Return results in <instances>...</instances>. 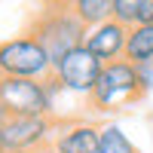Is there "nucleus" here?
I'll return each mask as SVG.
<instances>
[{
  "label": "nucleus",
  "mask_w": 153,
  "mask_h": 153,
  "mask_svg": "<svg viewBox=\"0 0 153 153\" xmlns=\"http://www.w3.org/2000/svg\"><path fill=\"white\" fill-rule=\"evenodd\" d=\"M153 22V0H141V9H138L135 25H150Z\"/></svg>",
  "instance_id": "4468645a"
},
{
  "label": "nucleus",
  "mask_w": 153,
  "mask_h": 153,
  "mask_svg": "<svg viewBox=\"0 0 153 153\" xmlns=\"http://www.w3.org/2000/svg\"><path fill=\"white\" fill-rule=\"evenodd\" d=\"M28 31L46 46L49 58H52V68H55L68 52H74L76 46L86 43V31L89 28L76 19L71 3H43V9L34 16Z\"/></svg>",
  "instance_id": "f257e3e1"
},
{
  "label": "nucleus",
  "mask_w": 153,
  "mask_h": 153,
  "mask_svg": "<svg viewBox=\"0 0 153 153\" xmlns=\"http://www.w3.org/2000/svg\"><path fill=\"white\" fill-rule=\"evenodd\" d=\"M0 80H3V76H0Z\"/></svg>",
  "instance_id": "a211bd4d"
},
{
  "label": "nucleus",
  "mask_w": 153,
  "mask_h": 153,
  "mask_svg": "<svg viewBox=\"0 0 153 153\" xmlns=\"http://www.w3.org/2000/svg\"><path fill=\"white\" fill-rule=\"evenodd\" d=\"M135 68H138V76H141L144 92H150V89H153V61H144V65H135Z\"/></svg>",
  "instance_id": "ddd939ff"
},
{
  "label": "nucleus",
  "mask_w": 153,
  "mask_h": 153,
  "mask_svg": "<svg viewBox=\"0 0 153 153\" xmlns=\"http://www.w3.org/2000/svg\"><path fill=\"white\" fill-rule=\"evenodd\" d=\"M138 9H141V0H113V19L129 25V28L138 19Z\"/></svg>",
  "instance_id": "f8f14e48"
},
{
  "label": "nucleus",
  "mask_w": 153,
  "mask_h": 153,
  "mask_svg": "<svg viewBox=\"0 0 153 153\" xmlns=\"http://www.w3.org/2000/svg\"><path fill=\"white\" fill-rule=\"evenodd\" d=\"M126 43H129V25H123L117 19H107V22H101V25L86 31L83 46L89 52H95L104 65H110V61L126 58Z\"/></svg>",
  "instance_id": "6e6552de"
},
{
  "label": "nucleus",
  "mask_w": 153,
  "mask_h": 153,
  "mask_svg": "<svg viewBox=\"0 0 153 153\" xmlns=\"http://www.w3.org/2000/svg\"><path fill=\"white\" fill-rule=\"evenodd\" d=\"M147 92L141 86V76H138V68L132 65L129 58H120V61H110L104 65V74L95 86V92L89 95V110L92 113H120V110H129L141 101Z\"/></svg>",
  "instance_id": "f03ea898"
},
{
  "label": "nucleus",
  "mask_w": 153,
  "mask_h": 153,
  "mask_svg": "<svg viewBox=\"0 0 153 153\" xmlns=\"http://www.w3.org/2000/svg\"><path fill=\"white\" fill-rule=\"evenodd\" d=\"M0 104L12 117H52L43 80H25V76H3L0 80Z\"/></svg>",
  "instance_id": "20e7f679"
},
{
  "label": "nucleus",
  "mask_w": 153,
  "mask_h": 153,
  "mask_svg": "<svg viewBox=\"0 0 153 153\" xmlns=\"http://www.w3.org/2000/svg\"><path fill=\"white\" fill-rule=\"evenodd\" d=\"M98 153H141V150L132 144V138L117 123H104L101 126V150Z\"/></svg>",
  "instance_id": "9b49d317"
},
{
  "label": "nucleus",
  "mask_w": 153,
  "mask_h": 153,
  "mask_svg": "<svg viewBox=\"0 0 153 153\" xmlns=\"http://www.w3.org/2000/svg\"><path fill=\"white\" fill-rule=\"evenodd\" d=\"M98 150H101V126L76 117L58 123L46 153H98Z\"/></svg>",
  "instance_id": "0eeeda50"
},
{
  "label": "nucleus",
  "mask_w": 153,
  "mask_h": 153,
  "mask_svg": "<svg viewBox=\"0 0 153 153\" xmlns=\"http://www.w3.org/2000/svg\"><path fill=\"white\" fill-rule=\"evenodd\" d=\"M9 120H12V113H9V110H6L3 104H0V129H3V126H6Z\"/></svg>",
  "instance_id": "2eb2a0df"
},
{
  "label": "nucleus",
  "mask_w": 153,
  "mask_h": 153,
  "mask_svg": "<svg viewBox=\"0 0 153 153\" xmlns=\"http://www.w3.org/2000/svg\"><path fill=\"white\" fill-rule=\"evenodd\" d=\"M43 3H71V0H43Z\"/></svg>",
  "instance_id": "dca6fc26"
},
{
  "label": "nucleus",
  "mask_w": 153,
  "mask_h": 153,
  "mask_svg": "<svg viewBox=\"0 0 153 153\" xmlns=\"http://www.w3.org/2000/svg\"><path fill=\"white\" fill-rule=\"evenodd\" d=\"M126 58H129L132 65L153 61V22H150V25H132V28H129Z\"/></svg>",
  "instance_id": "1a4fd4ad"
},
{
  "label": "nucleus",
  "mask_w": 153,
  "mask_h": 153,
  "mask_svg": "<svg viewBox=\"0 0 153 153\" xmlns=\"http://www.w3.org/2000/svg\"><path fill=\"white\" fill-rule=\"evenodd\" d=\"M0 76L46 80V76H52V58L31 31H25L19 37L0 40Z\"/></svg>",
  "instance_id": "7ed1b4c3"
},
{
  "label": "nucleus",
  "mask_w": 153,
  "mask_h": 153,
  "mask_svg": "<svg viewBox=\"0 0 153 153\" xmlns=\"http://www.w3.org/2000/svg\"><path fill=\"white\" fill-rule=\"evenodd\" d=\"M71 9L86 28H95V25L113 19V0H71Z\"/></svg>",
  "instance_id": "9d476101"
},
{
  "label": "nucleus",
  "mask_w": 153,
  "mask_h": 153,
  "mask_svg": "<svg viewBox=\"0 0 153 153\" xmlns=\"http://www.w3.org/2000/svg\"><path fill=\"white\" fill-rule=\"evenodd\" d=\"M58 129L52 117H12L0 129V141L6 153H46Z\"/></svg>",
  "instance_id": "39448f33"
},
{
  "label": "nucleus",
  "mask_w": 153,
  "mask_h": 153,
  "mask_svg": "<svg viewBox=\"0 0 153 153\" xmlns=\"http://www.w3.org/2000/svg\"><path fill=\"white\" fill-rule=\"evenodd\" d=\"M0 153H6V147H3V141H0Z\"/></svg>",
  "instance_id": "f3484780"
},
{
  "label": "nucleus",
  "mask_w": 153,
  "mask_h": 153,
  "mask_svg": "<svg viewBox=\"0 0 153 153\" xmlns=\"http://www.w3.org/2000/svg\"><path fill=\"white\" fill-rule=\"evenodd\" d=\"M52 74L65 83V89L71 95H80V98L89 101V95L95 92L101 74H104V61H101L95 52H89L86 46H76L74 52H68L52 68Z\"/></svg>",
  "instance_id": "423d86ee"
}]
</instances>
